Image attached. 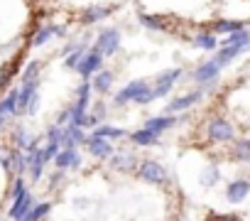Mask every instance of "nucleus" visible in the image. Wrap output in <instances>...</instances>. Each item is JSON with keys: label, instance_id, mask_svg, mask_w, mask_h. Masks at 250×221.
<instances>
[{"label": "nucleus", "instance_id": "nucleus-1", "mask_svg": "<svg viewBox=\"0 0 250 221\" xmlns=\"http://www.w3.org/2000/svg\"><path fill=\"white\" fill-rule=\"evenodd\" d=\"M135 175H138L143 182L155 184V187H162V184H167V182H169V175H167L165 165H162V162H157V160H143V162L138 165Z\"/></svg>", "mask_w": 250, "mask_h": 221}, {"label": "nucleus", "instance_id": "nucleus-2", "mask_svg": "<svg viewBox=\"0 0 250 221\" xmlns=\"http://www.w3.org/2000/svg\"><path fill=\"white\" fill-rule=\"evenodd\" d=\"M150 91V84L145 79H138V81H130V84H125L115 96H113V103L115 106H125V103H138V98L143 93Z\"/></svg>", "mask_w": 250, "mask_h": 221}, {"label": "nucleus", "instance_id": "nucleus-3", "mask_svg": "<svg viewBox=\"0 0 250 221\" xmlns=\"http://www.w3.org/2000/svg\"><path fill=\"white\" fill-rule=\"evenodd\" d=\"M206 138H208L211 143H230V140L235 138V131H233V126H230L226 118L216 116V118H211V121L206 123Z\"/></svg>", "mask_w": 250, "mask_h": 221}, {"label": "nucleus", "instance_id": "nucleus-4", "mask_svg": "<svg viewBox=\"0 0 250 221\" xmlns=\"http://www.w3.org/2000/svg\"><path fill=\"white\" fill-rule=\"evenodd\" d=\"M103 69V54L96 49V47H91V49H86V54H83V59L79 62V66H76V71L83 76V81H88L96 71H101Z\"/></svg>", "mask_w": 250, "mask_h": 221}, {"label": "nucleus", "instance_id": "nucleus-5", "mask_svg": "<svg viewBox=\"0 0 250 221\" xmlns=\"http://www.w3.org/2000/svg\"><path fill=\"white\" fill-rule=\"evenodd\" d=\"M108 162H110V170H113V172H135L138 165H140L138 155L130 153V150H115V153L108 157Z\"/></svg>", "mask_w": 250, "mask_h": 221}, {"label": "nucleus", "instance_id": "nucleus-6", "mask_svg": "<svg viewBox=\"0 0 250 221\" xmlns=\"http://www.w3.org/2000/svg\"><path fill=\"white\" fill-rule=\"evenodd\" d=\"M179 76H182V69H169V71L160 74V76L155 79V86H150L152 98H165V96H169V91L174 88V84L179 81Z\"/></svg>", "mask_w": 250, "mask_h": 221}, {"label": "nucleus", "instance_id": "nucleus-7", "mask_svg": "<svg viewBox=\"0 0 250 221\" xmlns=\"http://www.w3.org/2000/svg\"><path fill=\"white\" fill-rule=\"evenodd\" d=\"M103 57H113L118 49H120V30H103L98 37H96V44H93Z\"/></svg>", "mask_w": 250, "mask_h": 221}, {"label": "nucleus", "instance_id": "nucleus-8", "mask_svg": "<svg viewBox=\"0 0 250 221\" xmlns=\"http://www.w3.org/2000/svg\"><path fill=\"white\" fill-rule=\"evenodd\" d=\"M52 162H54V167H57L59 172L79 170V167H81V155H79V150H76V148H62Z\"/></svg>", "mask_w": 250, "mask_h": 221}, {"label": "nucleus", "instance_id": "nucleus-9", "mask_svg": "<svg viewBox=\"0 0 250 221\" xmlns=\"http://www.w3.org/2000/svg\"><path fill=\"white\" fill-rule=\"evenodd\" d=\"M218 74H221V64H218L216 59H208V62L199 64V66L191 71V79H194L196 84H211V81L218 79Z\"/></svg>", "mask_w": 250, "mask_h": 221}, {"label": "nucleus", "instance_id": "nucleus-10", "mask_svg": "<svg viewBox=\"0 0 250 221\" xmlns=\"http://www.w3.org/2000/svg\"><path fill=\"white\" fill-rule=\"evenodd\" d=\"M64 35H66V27H64V25H42V27H37V32L32 35L30 44H32V47H42V44H47L52 37H64Z\"/></svg>", "mask_w": 250, "mask_h": 221}, {"label": "nucleus", "instance_id": "nucleus-11", "mask_svg": "<svg viewBox=\"0 0 250 221\" xmlns=\"http://www.w3.org/2000/svg\"><path fill=\"white\" fill-rule=\"evenodd\" d=\"M201 96H204V91H191V93H184V96H177L174 101H169L167 103V113L165 116H174V113H179V110H187V108H191L196 101H201Z\"/></svg>", "mask_w": 250, "mask_h": 221}, {"label": "nucleus", "instance_id": "nucleus-12", "mask_svg": "<svg viewBox=\"0 0 250 221\" xmlns=\"http://www.w3.org/2000/svg\"><path fill=\"white\" fill-rule=\"evenodd\" d=\"M86 150H88L96 160H108V157L115 153L113 145H110L108 140H103V138H93V135L86 138Z\"/></svg>", "mask_w": 250, "mask_h": 221}, {"label": "nucleus", "instance_id": "nucleus-13", "mask_svg": "<svg viewBox=\"0 0 250 221\" xmlns=\"http://www.w3.org/2000/svg\"><path fill=\"white\" fill-rule=\"evenodd\" d=\"M32 204H35V199H32V194L27 192V194L13 199V204H10V209H8V216H10L13 221H20V219L27 216V211L32 209Z\"/></svg>", "mask_w": 250, "mask_h": 221}, {"label": "nucleus", "instance_id": "nucleus-14", "mask_svg": "<svg viewBox=\"0 0 250 221\" xmlns=\"http://www.w3.org/2000/svg\"><path fill=\"white\" fill-rule=\"evenodd\" d=\"M248 194H250V179H233L226 187V199L230 204H240Z\"/></svg>", "mask_w": 250, "mask_h": 221}, {"label": "nucleus", "instance_id": "nucleus-15", "mask_svg": "<svg viewBox=\"0 0 250 221\" xmlns=\"http://www.w3.org/2000/svg\"><path fill=\"white\" fill-rule=\"evenodd\" d=\"M88 81H91V91H96V93H108L110 86H113V71H110V69H101V71H96Z\"/></svg>", "mask_w": 250, "mask_h": 221}, {"label": "nucleus", "instance_id": "nucleus-16", "mask_svg": "<svg viewBox=\"0 0 250 221\" xmlns=\"http://www.w3.org/2000/svg\"><path fill=\"white\" fill-rule=\"evenodd\" d=\"M177 121H174V116H152V118H147L145 121V131H150L152 135H162L165 131H169L172 126H174Z\"/></svg>", "mask_w": 250, "mask_h": 221}, {"label": "nucleus", "instance_id": "nucleus-17", "mask_svg": "<svg viewBox=\"0 0 250 221\" xmlns=\"http://www.w3.org/2000/svg\"><path fill=\"white\" fill-rule=\"evenodd\" d=\"M140 25L145 27V30H150V32H167V27H169V22H167V18L165 15H152V13H143L140 15Z\"/></svg>", "mask_w": 250, "mask_h": 221}, {"label": "nucleus", "instance_id": "nucleus-18", "mask_svg": "<svg viewBox=\"0 0 250 221\" xmlns=\"http://www.w3.org/2000/svg\"><path fill=\"white\" fill-rule=\"evenodd\" d=\"M110 13H113L110 5H93V8H88V10L81 13V22H83V25H96V22L105 20Z\"/></svg>", "mask_w": 250, "mask_h": 221}, {"label": "nucleus", "instance_id": "nucleus-19", "mask_svg": "<svg viewBox=\"0 0 250 221\" xmlns=\"http://www.w3.org/2000/svg\"><path fill=\"white\" fill-rule=\"evenodd\" d=\"M79 145H86V133H83V128L64 126V143H62V148H79Z\"/></svg>", "mask_w": 250, "mask_h": 221}, {"label": "nucleus", "instance_id": "nucleus-20", "mask_svg": "<svg viewBox=\"0 0 250 221\" xmlns=\"http://www.w3.org/2000/svg\"><path fill=\"white\" fill-rule=\"evenodd\" d=\"M8 157H10V175H18L22 177L27 172V157L22 150H15V148H8Z\"/></svg>", "mask_w": 250, "mask_h": 221}, {"label": "nucleus", "instance_id": "nucleus-21", "mask_svg": "<svg viewBox=\"0 0 250 221\" xmlns=\"http://www.w3.org/2000/svg\"><path fill=\"white\" fill-rule=\"evenodd\" d=\"M238 30H245V22L240 20H216L211 25V35H230V32H238Z\"/></svg>", "mask_w": 250, "mask_h": 221}, {"label": "nucleus", "instance_id": "nucleus-22", "mask_svg": "<svg viewBox=\"0 0 250 221\" xmlns=\"http://www.w3.org/2000/svg\"><path fill=\"white\" fill-rule=\"evenodd\" d=\"M128 135V131H123V128H115V126H96L93 131V138H103V140H120Z\"/></svg>", "mask_w": 250, "mask_h": 221}, {"label": "nucleus", "instance_id": "nucleus-23", "mask_svg": "<svg viewBox=\"0 0 250 221\" xmlns=\"http://www.w3.org/2000/svg\"><path fill=\"white\" fill-rule=\"evenodd\" d=\"M49 211H52V201H37V204H32L27 216L20 219V221H42V219L49 216Z\"/></svg>", "mask_w": 250, "mask_h": 221}, {"label": "nucleus", "instance_id": "nucleus-24", "mask_svg": "<svg viewBox=\"0 0 250 221\" xmlns=\"http://www.w3.org/2000/svg\"><path fill=\"white\" fill-rule=\"evenodd\" d=\"M103 121H105V106L98 101V103H93L91 106V110H88V116H86V128H96V126H103Z\"/></svg>", "mask_w": 250, "mask_h": 221}, {"label": "nucleus", "instance_id": "nucleus-25", "mask_svg": "<svg viewBox=\"0 0 250 221\" xmlns=\"http://www.w3.org/2000/svg\"><path fill=\"white\" fill-rule=\"evenodd\" d=\"M230 155H233L238 162H250V138L235 140L233 148H230Z\"/></svg>", "mask_w": 250, "mask_h": 221}, {"label": "nucleus", "instance_id": "nucleus-26", "mask_svg": "<svg viewBox=\"0 0 250 221\" xmlns=\"http://www.w3.org/2000/svg\"><path fill=\"white\" fill-rule=\"evenodd\" d=\"M243 52H245L243 47H221V49L216 52V57H213V59H216V62L221 64V69H223L226 64H230V62H233L235 57H240Z\"/></svg>", "mask_w": 250, "mask_h": 221}, {"label": "nucleus", "instance_id": "nucleus-27", "mask_svg": "<svg viewBox=\"0 0 250 221\" xmlns=\"http://www.w3.org/2000/svg\"><path fill=\"white\" fill-rule=\"evenodd\" d=\"M194 47L206 49V52H213V49L218 47V40H216V35H211V32H199V35L194 37Z\"/></svg>", "mask_w": 250, "mask_h": 221}, {"label": "nucleus", "instance_id": "nucleus-28", "mask_svg": "<svg viewBox=\"0 0 250 221\" xmlns=\"http://www.w3.org/2000/svg\"><path fill=\"white\" fill-rule=\"evenodd\" d=\"M130 140H133L135 145H140V148H147V145H155L160 138H157V135H152L150 131L140 128V131H133V133H130Z\"/></svg>", "mask_w": 250, "mask_h": 221}, {"label": "nucleus", "instance_id": "nucleus-29", "mask_svg": "<svg viewBox=\"0 0 250 221\" xmlns=\"http://www.w3.org/2000/svg\"><path fill=\"white\" fill-rule=\"evenodd\" d=\"M32 140H35V138L30 135V131H27V128H18V131L13 133V148H15V150H22V153H25V150H27V145H30Z\"/></svg>", "mask_w": 250, "mask_h": 221}, {"label": "nucleus", "instance_id": "nucleus-30", "mask_svg": "<svg viewBox=\"0 0 250 221\" xmlns=\"http://www.w3.org/2000/svg\"><path fill=\"white\" fill-rule=\"evenodd\" d=\"M40 69H42V62H30L20 76V84H32V81H40Z\"/></svg>", "mask_w": 250, "mask_h": 221}, {"label": "nucleus", "instance_id": "nucleus-31", "mask_svg": "<svg viewBox=\"0 0 250 221\" xmlns=\"http://www.w3.org/2000/svg\"><path fill=\"white\" fill-rule=\"evenodd\" d=\"M218 179H221V170L216 167V165H208V167H204V172H201V184L208 189V187H213V184H218Z\"/></svg>", "mask_w": 250, "mask_h": 221}, {"label": "nucleus", "instance_id": "nucleus-32", "mask_svg": "<svg viewBox=\"0 0 250 221\" xmlns=\"http://www.w3.org/2000/svg\"><path fill=\"white\" fill-rule=\"evenodd\" d=\"M83 54H86V47H83V42H79V47L64 57V66H66V69H76L79 62L83 59Z\"/></svg>", "mask_w": 250, "mask_h": 221}, {"label": "nucleus", "instance_id": "nucleus-33", "mask_svg": "<svg viewBox=\"0 0 250 221\" xmlns=\"http://www.w3.org/2000/svg\"><path fill=\"white\" fill-rule=\"evenodd\" d=\"M18 71V59H13L10 64H5L3 69H0V91H3L8 86V81L13 79V74Z\"/></svg>", "mask_w": 250, "mask_h": 221}, {"label": "nucleus", "instance_id": "nucleus-34", "mask_svg": "<svg viewBox=\"0 0 250 221\" xmlns=\"http://www.w3.org/2000/svg\"><path fill=\"white\" fill-rule=\"evenodd\" d=\"M47 143L62 145V143H64V128H62V126H52V128L47 131Z\"/></svg>", "mask_w": 250, "mask_h": 221}, {"label": "nucleus", "instance_id": "nucleus-35", "mask_svg": "<svg viewBox=\"0 0 250 221\" xmlns=\"http://www.w3.org/2000/svg\"><path fill=\"white\" fill-rule=\"evenodd\" d=\"M30 189H27V182H25V177H18L15 182H13V189H10V197L13 199H18V197H22V194H27Z\"/></svg>", "mask_w": 250, "mask_h": 221}, {"label": "nucleus", "instance_id": "nucleus-36", "mask_svg": "<svg viewBox=\"0 0 250 221\" xmlns=\"http://www.w3.org/2000/svg\"><path fill=\"white\" fill-rule=\"evenodd\" d=\"M59 150H62V145H57V143H47V145L42 148V157H44V162H52V160L57 157Z\"/></svg>", "mask_w": 250, "mask_h": 221}, {"label": "nucleus", "instance_id": "nucleus-37", "mask_svg": "<svg viewBox=\"0 0 250 221\" xmlns=\"http://www.w3.org/2000/svg\"><path fill=\"white\" fill-rule=\"evenodd\" d=\"M208 221H240L238 214H208Z\"/></svg>", "mask_w": 250, "mask_h": 221}, {"label": "nucleus", "instance_id": "nucleus-38", "mask_svg": "<svg viewBox=\"0 0 250 221\" xmlns=\"http://www.w3.org/2000/svg\"><path fill=\"white\" fill-rule=\"evenodd\" d=\"M37 108H40V93H35L32 101L27 103V113H37Z\"/></svg>", "mask_w": 250, "mask_h": 221}, {"label": "nucleus", "instance_id": "nucleus-39", "mask_svg": "<svg viewBox=\"0 0 250 221\" xmlns=\"http://www.w3.org/2000/svg\"><path fill=\"white\" fill-rule=\"evenodd\" d=\"M0 165H3V170L10 175V157H8V153H5V155H0Z\"/></svg>", "mask_w": 250, "mask_h": 221}, {"label": "nucleus", "instance_id": "nucleus-40", "mask_svg": "<svg viewBox=\"0 0 250 221\" xmlns=\"http://www.w3.org/2000/svg\"><path fill=\"white\" fill-rule=\"evenodd\" d=\"M8 121H10V118H8L5 113H0V131H3V128H5V123H8Z\"/></svg>", "mask_w": 250, "mask_h": 221}]
</instances>
